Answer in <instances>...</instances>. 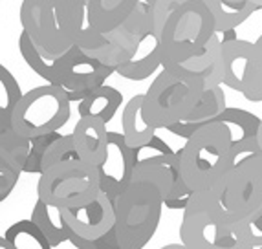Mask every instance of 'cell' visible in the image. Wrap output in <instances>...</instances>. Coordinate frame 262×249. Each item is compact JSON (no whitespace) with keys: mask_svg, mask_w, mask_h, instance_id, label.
Wrapping results in <instances>:
<instances>
[{"mask_svg":"<svg viewBox=\"0 0 262 249\" xmlns=\"http://www.w3.org/2000/svg\"><path fill=\"white\" fill-rule=\"evenodd\" d=\"M180 240L187 249H253L246 223L227 218L213 191L192 192L182 216Z\"/></svg>","mask_w":262,"mask_h":249,"instance_id":"1","label":"cell"},{"mask_svg":"<svg viewBox=\"0 0 262 249\" xmlns=\"http://www.w3.org/2000/svg\"><path fill=\"white\" fill-rule=\"evenodd\" d=\"M231 138L220 123L198 128L185 145L176 150L180 174L192 192L213 191L229 169Z\"/></svg>","mask_w":262,"mask_h":249,"instance_id":"2","label":"cell"},{"mask_svg":"<svg viewBox=\"0 0 262 249\" xmlns=\"http://www.w3.org/2000/svg\"><path fill=\"white\" fill-rule=\"evenodd\" d=\"M114 235L121 249H143L156 233L163 211L162 191L147 179H130L112 201Z\"/></svg>","mask_w":262,"mask_h":249,"instance_id":"3","label":"cell"},{"mask_svg":"<svg viewBox=\"0 0 262 249\" xmlns=\"http://www.w3.org/2000/svg\"><path fill=\"white\" fill-rule=\"evenodd\" d=\"M214 33V18L202 0H191L176 8L158 35L162 46V68L170 70L187 61L206 46Z\"/></svg>","mask_w":262,"mask_h":249,"instance_id":"4","label":"cell"},{"mask_svg":"<svg viewBox=\"0 0 262 249\" xmlns=\"http://www.w3.org/2000/svg\"><path fill=\"white\" fill-rule=\"evenodd\" d=\"M134 172L132 179H147L162 191L163 207L170 211H184L191 200L192 191L180 174L176 150L162 138L152 135L147 143L132 149Z\"/></svg>","mask_w":262,"mask_h":249,"instance_id":"5","label":"cell"},{"mask_svg":"<svg viewBox=\"0 0 262 249\" xmlns=\"http://www.w3.org/2000/svg\"><path fill=\"white\" fill-rule=\"evenodd\" d=\"M200 79L162 70L143 94V118L150 127L169 128L182 121L202 96Z\"/></svg>","mask_w":262,"mask_h":249,"instance_id":"6","label":"cell"},{"mask_svg":"<svg viewBox=\"0 0 262 249\" xmlns=\"http://www.w3.org/2000/svg\"><path fill=\"white\" fill-rule=\"evenodd\" d=\"M70 99L62 88L48 83L35 86L22 94L9 119V127L26 140L59 132V128L64 127L70 119Z\"/></svg>","mask_w":262,"mask_h":249,"instance_id":"7","label":"cell"},{"mask_svg":"<svg viewBox=\"0 0 262 249\" xmlns=\"http://www.w3.org/2000/svg\"><path fill=\"white\" fill-rule=\"evenodd\" d=\"M37 196L57 209H70L92 201L99 194V176L94 165L70 160L40 172Z\"/></svg>","mask_w":262,"mask_h":249,"instance_id":"8","label":"cell"},{"mask_svg":"<svg viewBox=\"0 0 262 249\" xmlns=\"http://www.w3.org/2000/svg\"><path fill=\"white\" fill-rule=\"evenodd\" d=\"M213 192L231 222L248 218L262 203V154L229 167Z\"/></svg>","mask_w":262,"mask_h":249,"instance_id":"9","label":"cell"},{"mask_svg":"<svg viewBox=\"0 0 262 249\" xmlns=\"http://www.w3.org/2000/svg\"><path fill=\"white\" fill-rule=\"evenodd\" d=\"M219 35H222V84L242 94L251 103H260L262 79L257 64L255 42L238 39L236 30H226Z\"/></svg>","mask_w":262,"mask_h":249,"instance_id":"10","label":"cell"},{"mask_svg":"<svg viewBox=\"0 0 262 249\" xmlns=\"http://www.w3.org/2000/svg\"><path fill=\"white\" fill-rule=\"evenodd\" d=\"M59 211L68 229V242L77 249H96L114 229L112 200L103 192L88 203Z\"/></svg>","mask_w":262,"mask_h":249,"instance_id":"11","label":"cell"},{"mask_svg":"<svg viewBox=\"0 0 262 249\" xmlns=\"http://www.w3.org/2000/svg\"><path fill=\"white\" fill-rule=\"evenodd\" d=\"M57 64V86L62 88L70 103L81 101L92 94L96 88L103 86L106 79L114 74L110 66L103 64L77 46L55 59Z\"/></svg>","mask_w":262,"mask_h":249,"instance_id":"12","label":"cell"},{"mask_svg":"<svg viewBox=\"0 0 262 249\" xmlns=\"http://www.w3.org/2000/svg\"><path fill=\"white\" fill-rule=\"evenodd\" d=\"M18 18L22 31L48 59L59 57L72 48L57 24L53 0H22Z\"/></svg>","mask_w":262,"mask_h":249,"instance_id":"13","label":"cell"},{"mask_svg":"<svg viewBox=\"0 0 262 249\" xmlns=\"http://www.w3.org/2000/svg\"><path fill=\"white\" fill-rule=\"evenodd\" d=\"M96 169L99 176V191L112 201L128 187L134 172V160L132 149L125 143L121 132L108 130L105 157Z\"/></svg>","mask_w":262,"mask_h":249,"instance_id":"14","label":"cell"},{"mask_svg":"<svg viewBox=\"0 0 262 249\" xmlns=\"http://www.w3.org/2000/svg\"><path fill=\"white\" fill-rule=\"evenodd\" d=\"M53 9L57 24L72 46L94 52L103 44L105 33H99L88 20L86 0H53Z\"/></svg>","mask_w":262,"mask_h":249,"instance_id":"15","label":"cell"},{"mask_svg":"<svg viewBox=\"0 0 262 249\" xmlns=\"http://www.w3.org/2000/svg\"><path fill=\"white\" fill-rule=\"evenodd\" d=\"M167 72L176 75H189V77L200 79L204 90L213 86H222L224 72H222V44H220V35L214 33L200 52L194 53L187 61L172 66Z\"/></svg>","mask_w":262,"mask_h":249,"instance_id":"16","label":"cell"},{"mask_svg":"<svg viewBox=\"0 0 262 249\" xmlns=\"http://www.w3.org/2000/svg\"><path fill=\"white\" fill-rule=\"evenodd\" d=\"M162 68V46L160 37L154 31H147L141 35L132 50L130 57L116 66V74L128 81H145Z\"/></svg>","mask_w":262,"mask_h":249,"instance_id":"17","label":"cell"},{"mask_svg":"<svg viewBox=\"0 0 262 249\" xmlns=\"http://www.w3.org/2000/svg\"><path fill=\"white\" fill-rule=\"evenodd\" d=\"M226 94H224L222 86H213L202 90V96L198 99V103L192 106V110L185 116L182 121L170 125L169 130L170 134L178 135V138H191L198 128L206 127L209 123H213L214 119L219 118L226 108Z\"/></svg>","mask_w":262,"mask_h":249,"instance_id":"18","label":"cell"},{"mask_svg":"<svg viewBox=\"0 0 262 249\" xmlns=\"http://www.w3.org/2000/svg\"><path fill=\"white\" fill-rule=\"evenodd\" d=\"M70 135L74 141V149L81 162L94 167H97L103 162L106 152V143H108L106 123L96 118H79Z\"/></svg>","mask_w":262,"mask_h":249,"instance_id":"19","label":"cell"},{"mask_svg":"<svg viewBox=\"0 0 262 249\" xmlns=\"http://www.w3.org/2000/svg\"><path fill=\"white\" fill-rule=\"evenodd\" d=\"M140 0H86L88 20L99 33L118 28L134 11Z\"/></svg>","mask_w":262,"mask_h":249,"instance_id":"20","label":"cell"},{"mask_svg":"<svg viewBox=\"0 0 262 249\" xmlns=\"http://www.w3.org/2000/svg\"><path fill=\"white\" fill-rule=\"evenodd\" d=\"M123 103V96L118 88L103 84L79 101V118H96L103 123H110Z\"/></svg>","mask_w":262,"mask_h":249,"instance_id":"21","label":"cell"},{"mask_svg":"<svg viewBox=\"0 0 262 249\" xmlns=\"http://www.w3.org/2000/svg\"><path fill=\"white\" fill-rule=\"evenodd\" d=\"M202 2L207 6V9L213 15L216 33H222L226 30H236L255 11H258L257 6H253L248 0H202Z\"/></svg>","mask_w":262,"mask_h":249,"instance_id":"22","label":"cell"},{"mask_svg":"<svg viewBox=\"0 0 262 249\" xmlns=\"http://www.w3.org/2000/svg\"><path fill=\"white\" fill-rule=\"evenodd\" d=\"M141 105H143V94H136L127 105H125V108H123V116H121L123 132L121 134H123L125 143H127L130 149L147 143L152 135H156V128L150 127L149 123L145 121Z\"/></svg>","mask_w":262,"mask_h":249,"instance_id":"23","label":"cell"},{"mask_svg":"<svg viewBox=\"0 0 262 249\" xmlns=\"http://www.w3.org/2000/svg\"><path fill=\"white\" fill-rule=\"evenodd\" d=\"M31 222L42 233V236L48 240L52 247L61 245L62 242H68V229L62 222L61 211L53 206L44 203L42 200H37L33 211H31Z\"/></svg>","mask_w":262,"mask_h":249,"instance_id":"24","label":"cell"},{"mask_svg":"<svg viewBox=\"0 0 262 249\" xmlns=\"http://www.w3.org/2000/svg\"><path fill=\"white\" fill-rule=\"evenodd\" d=\"M213 123H220L227 128L229 138H231V145L242 143V141L253 140L257 138L258 125H260V118L244 108H231L226 106L224 112L214 119Z\"/></svg>","mask_w":262,"mask_h":249,"instance_id":"25","label":"cell"},{"mask_svg":"<svg viewBox=\"0 0 262 249\" xmlns=\"http://www.w3.org/2000/svg\"><path fill=\"white\" fill-rule=\"evenodd\" d=\"M18 52H20V57L24 59V62H26L40 79H44L48 84H55L57 86V64H55L57 57L55 59L46 57L35 44L31 42V39L24 31L18 35Z\"/></svg>","mask_w":262,"mask_h":249,"instance_id":"26","label":"cell"},{"mask_svg":"<svg viewBox=\"0 0 262 249\" xmlns=\"http://www.w3.org/2000/svg\"><path fill=\"white\" fill-rule=\"evenodd\" d=\"M28 150H30V140L18 135L11 127L0 130V162L22 172Z\"/></svg>","mask_w":262,"mask_h":249,"instance_id":"27","label":"cell"},{"mask_svg":"<svg viewBox=\"0 0 262 249\" xmlns=\"http://www.w3.org/2000/svg\"><path fill=\"white\" fill-rule=\"evenodd\" d=\"M4 238L13 245V249H53L31 220L11 223L4 231Z\"/></svg>","mask_w":262,"mask_h":249,"instance_id":"28","label":"cell"},{"mask_svg":"<svg viewBox=\"0 0 262 249\" xmlns=\"http://www.w3.org/2000/svg\"><path fill=\"white\" fill-rule=\"evenodd\" d=\"M20 97L22 90L18 81L4 64H0V123H4L6 127H9V119Z\"/></svg>","mask_w":262,"mask_h":249,"instance_id":"29","label":"cell"},{"mask_svg":"<svg viewBox=\"0 0 262 249\" xmlns=\"http://www.w3.org/2000/svg\"><path fill=\"white\" fill-rule=\"evenodd\" d=\"M77 152L74 149V141H72L70 134H59L55 140L50 143L42 157V165H40V172L50 169L59 163L70 162V160H77Z\"/></svg>","mask_w":262,"mask_h":249,"instance_id":"30","label":"cell"},{"mask_svg":"<svg viewBox=\"0 0 262 249\" xmlns=\"http://www.w3.org/2000/svg\"><path fill=\"white\" fill-rule=\"evenodd\" d=\"M59 134H61V132H50V134L31 138L30 150H28V157H26V163H24L22 172H28V174H40V165H42L44 152H46L50 143H52Z\"/></svg>","mask_w":262,"mask_h":249,"instance_id":"31","label":"cell"},{"mask_svg":"<svg viewBox=\"0 0 262 249\" xmlns=\"http://www.w3.org/2000/svg\"><path fill=\"white\" fill-rule=\"evenodd\" d=\"M143 2L149 6L150 15H152L154 33L160 35V31H162L167 17H169L176 8H180V6L185 4V2H191V0H143Z\"/></svg>","mask_w":262,"mask_h":249,"instance_id":"32","label":"cell"},{"mask_svg":"<svg viewBox=\"0 0 262 249\" xmlns=\"http://www.w3.org/2000/svg\"><path fill=\"white\" fill-rule=\"evenodd\" d=\"M20 174H22L20 171L6 165L4 162H0V203L4 200H8L9 194L15 191Z\"/></svg>","mask_w":262,"mask_h":249,"instance_id":"33","label":"cell"},{"mask_svg":"<svg viewBox=\"0 0 262 249\" xmlns=\"http://www.w3.org/2000/svg\"><path fill=\"white\" fill-rule=\"evenodd\" d=\"M242 222L246 223V229L249 233L253 247H262V203Z\"/></svg>","mask_w":262,"mask_h":249,"instance_id":"34","label":"cell"},{"mask_svg":"<svg viewBox=\"0 0 262 249\" xmlns=\"http://www.w3.org/2000/svg\"><path fill=\"white\" fill-rule=\"evenodd\" d=\"M96 249H121L118 245V242H116V235H114V229L108 233V235L103 236V240H101V244L97 245Z\"/></svg>","mask_w":262,"mask_h":249,"instance_id":"35","label":"cell"},{"mask_svg":"<svg viewBox=\"0 0 262 249\" xmlns=\"http://www.w3.org/2000/svg\"><path fill=\"white\" fill-rule=\"evenodd\" d=\"M255 50H257V64H258V72H260V79H262V35L255 40Z\"/></svg>","mask_w":262,"mask_h":249,"instance_id":"36","label":"cell"},{"mask_svg":"<svg viewBox=\"0 0 262 249\" xmlns=\"http://www.w3.org/2000/svg\"><path fill=\"white\" fill-rule=\"evenodd\" d=\"M0 249H13V245L9 244L4 236H0Z\"/></svg>","mask_w":262,"mask_h":249,"instance_id":"37","label":"cell"},{"mask_svg":"<svg viewBox=\"0 0 262 249\" xmlns=\"http://www.w3.org/2000/svg\"><path fill=\"white\" fill-rule=\"evenodd\" d=\"M257 143L262 150V119H260V125H258V132H257Z\"/></svg>","mask_w":262,"mask_h":249,"instance_id":"38","label":"cell"},{"mask_svg":"<svg viewBox=\"0 0 262 249\" xmlns=\"http://www.w3.org/2000/svg\"><path fill=\"white\" fill-rule=\"evenodd\" d=\"M162 249H187L184 244H169V245H163Z\"/></svg>","mask_w":262,"mask_h":249,"instance_id":"39","label":"cell"},{"mask_svg":"<svg viewBox=\"0 0 262 249\" xmlns=\"http://www.w3.org/2000/svg\"><path fill=\"white\" fill-rule=\"evenodd\" d=\"M248 2H251V4L257 6L258 9H262V0H248Z\"/></svg>","mask_w":262,"mask_h":249,"instance_id":"40","label":"cell"},{"mask_svg":"<svg viewBox=\"0 0 262 249\" xmlns=\"http://www.w3.org/2000/svg\"><path fill=\"white\" fill-rule=\"evenodd\" d=\"M4 128H6V125L4 123H0V130H4Z\"/></svg>","mask_w":262,"mask_h":249,"instance_id":"41","label":"cell"},{"mask_svg":"<svg viewBox=\"0 0 262 249\" xmlns=\"http://www.w3.org/2000/svg\"><path fill=\"white\" fill-rule=\"evenodd\" d=\"M258 249H262V247H258Z\"/></svg>","mask_w":262,"mask_h":249,"instance_id":"42","label":"cell"}]
</instances>
